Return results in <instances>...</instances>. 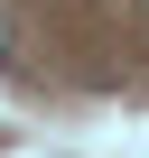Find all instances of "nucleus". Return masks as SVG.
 Wrapping results in <instances>:
<instances>
[{
	"mask_svg": "<svg viewBox=\"0 0 149 158\" xmlns=\"http://www.w3.org/2000/svg\"><path fill=\"white\" fill-rule=\"evenodd\" d=\"M0 56H10V19H0Z\"/></svg>",
	"mask_w": 149,
	"mask_h": 158,
	"instance_id": "obj_1",
	"label": "nucleus"
}]
</instances>
